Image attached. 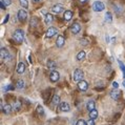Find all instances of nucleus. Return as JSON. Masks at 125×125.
<instances>
[{"label":"nucleus","instance_id":"obj_1","mask_svg":"<svg viewBox=\"0 0 125 125\" xmlns=\"http://www.w3.org/2000/svg\"><path fill=\"white\" fill-rule=\"evenodd\" d=\"M13 38H14V40L16 41V42H18V43H21L23 39H24V32L22 30H16L15 31V33L13 34Z\"/></svg>","mask_w":125,"mask_h":125},{"label":"nucleus","instance_id":"obj_2","mask_svg":"<svg viewBox=\"0 0 125 125\" xmlns=\"http://www.w3.org/2000/svg\"><path fill=\"white\" fill-rule=\"evenodd\" d=\"M83 77H84V73H83L82 69H80V68L75 69L74 74H73V80H74V81H76V82L82 81Z\"/></svg>","mask_w":125,"mask_h":125},{"label":"nucleus","instance_id":"obj_3","mask_svg":"<svg viewBox=\"0 0 125 125\" xmlns=\"http://www.w3.org/2000/svg\"><path fill=\"white\" fill-rule=\"evenodd\" d=\"M105 9V5L102 1H95L93 3V10L95 12H102Z\"/></svg>","mask_w":125,"mask_h":125},{"label":"nucleus","instance_id":"obj_4","mask_svg":"<svg viewBox=\"0 0 125 125\" xmlns=\"http://www.w3.org/2000/svg\"><path fill=\"white\" fill-rule=\"evenodd\" d=\"M0 58H1L2 61L11 59V54H10V52L5 47H1V50H0Z\"/></svg>","mask_w":125,"mask_h":125},{"label":"nucleus","instance_id":"obj_5","mask_svg":"<svg viewBox=\"0 0 125 125\" xmlns=\"http://www.w3.org/2000/svg\"><path fill=\"white\" fill-rule=\"evenodd\" d=\"M17 17H18V20L20 22H25L26 19H27V12L25 11V10H23V9L19 10Z\"/></svg>","mask_w":125,"mask_h":125},{"label":"nucleus","instance_id":"obj_6","mask_svg":"<svg viewBox=\"0 0 125 125\" xmlns=\"http://www.w3.org/2000/svg\"><path fill=\"white\" fill-rule=\"evenodd\" d=\"M59 109L63 113H68L71 110V106H69V104L67 102H61L59 104Z\"/></svg>","mask_w":125,"mask_h":125},{"label":"nucleus","instance_id":"obj_7","mask_svg":"<svg viewBox=\"0 0 125 125\" xmlns=\"http://www.w3.org/2000/svg\"><path fill=\"white\" fill-rule=\"evenodd\" d=\"M80 31H81V25L78 23V22H75V23H73L72 24V26H71V32L74 34V35H77Z\"/></svg>","mask_w":125,"mask_h":125},{"label":"nucleus","instance_id":"obj_8","mask_svg":"<svg viewBox=\"0 0 125 125\" xmlns=\"http://www.w3.org/2000/svg\"><path fill=\"white\" fill-rule=\"evenodd\" d=\"M59 78H60V74L57 72V71H53L50 74V80H51V82H57Z\"/></svg>","mask_w":125,"mask_h":125},{"label":"nucleus","instance_id":"obj_9","mask_svg":"<svg viewBox=\"0 0 125 125\" xmlns=\"http://www.w3.org/2000/svg\"><path fill=\"white\" fill-rule=\"evenodd\" d=\"M120 96H121V92L119 91V89L115 88L114 91L110 92V98H112L113 100H119L120 99Z\"/></svg>","mask_w":125,"mask_h":125},{"label":"nucleus","instance_id":"obj_10","mask_svg":"<svg viewBox=\"0 0 125 125\" xmlns=\"http://www.w3.org/2000/svg\"><path fill=\"white\" fill-rule=\"evenodd\" d=\"M78 88L80 89V91H82V92L87 91V88H88V83L86 82V81H84V80H82V81L78 82Z\"/></svg>","mask_w":125,"mask_h":125},{"label":"nucleus","instance_id":"obj_11","mask_svg":"<svg viewBox=\"0 0 125 125\" xmlns=\"http://www.w3.org/2000/svg\"><path fill=\"white\" fill-rule=\"evenodd\" d=\"M57 33H58V31H57L56 27H50V29L47 30L45 36H46L47 38H52V37H54Z\"/></svg>","mask_w":125,"mask_h":125},{"label":"nucleus","instance_id":"obj_12","mask_svg":"<svg viewBox=\"0 0 125 125\" xmlns=\"http://www.w3.org/2000/svg\"><path fill=\"white\" fill-rule=\"evenodd\" d=\"M25 68H26L25 63H23V62H20V63L17 65L16 71H17V73H18V74H23V73L25 72Z\"/></svg>","mask_w":125,"mask_h":125},{"label":"nucleus","instance_id":"obj_13","mask_svg":"<svg viewBox=\"0 0 125 125\" xmlns=\"http://www.w3.org/2000/svg\"><path fill=\"white\" fill-rule=\"evenodd\" d=\"M65 42V38L62 36V35H59L58 38H57V41H56V45L58 47H62L63 46V44Z\"/></svg>","mask_w":125,"mask_h":125},{"label":"nucleus","instance_id":"obj_14","mask_svg":"<svg viewBox=\"0 0 125 125\" xmlns=\"http://www.w3.org/2000/svg\"><path fill=\"white\" fill-rule=\"evenodd\" d=\"M1 109L5 115H10L12 113V110H13V107H12L11 104H5V105H3V107Z\"/></svg>","mask_w":125,"mask_h":125},{"label":"nucleus","instance_id":"obj_15","mask_svg":"<svg viewBox=\"0 0 125 125\" xmlns=\"http://www.w3.org/2000/svg\"><path fill=\"white\" fill-rule=\"evenodd\" d=\"M52 11H53V13H55V14H60L62 11H63V5H62V4L54 5L53 9H52Z\"/></svg>","mask_w":125,"mask_h":125},{"label":"nucleus","instance_id":"obj_16","mask_svg":"<svg viewBox=\"0 0 125 125\" xmlns=\"http://www.w3.org/2000/svg\"><path fill=\"white\" fill-rule=\"evenodd\" d=\"M95 106H96V103H95V101H93V100H89V101L86 103V109H87L88 112H92L93 109H95Z\"/></svg>","mask_w":125,"mask_h":125},{"label":"nucleus","instance_id":"obj_17","mask_svg":"<svg viewBox=\"0 0 125 125\" xmlns=\"http://www.w3.org/2000/svg\"><path fill=\"white\" fill-rule=\"evenodd\" d=\"M73 18V12L72 11H65L63 14V19L65 21H69Z\"/></svg>","mask_w":125,"mask_h":125},{"label":"nucleus","instance_id":"obj_18","mask_svg":"<svg viewBox=\"0 0 125 125\" xmlns=\"http://www.w3.org/2000/svg\"><path fill=\"white\" fill-rule=\"evenodd\" d=\"M61 102H60V97H59L58 95H54V97H53V99H52V104L53 105H55V106H57V105H59Z\"/></svg>","mask_w":125,"mask_h":125},{"label":"nucleus","instance_id":"obj_19","mask_svg":"<svg viewBox=\"0 0 125 125\" xmlns=\"http://www.w3.org/2000/svg\"><path fill=\"white\" fill-rule=\"evenodd\" d=\"M46 65H47V68L52 69V71H54V69L57 67L56 62L53 61V60H48V61H47V63H46Z\"/></svg>","mask_w":125,"mask_h":125},{"label":"nucleus","instance_id":"obj_20","mask_svg":"<svg viewBox=\"0 0 125 125\" xmlns=\"http://www.w3.org/2000/svg\"><path fill=\"white\" fill-rule=\"evenodd\" d=\"M53 21H54L53 15H51V14H46V15H45V18H44V22H45L46 24H51Z\"/></svg>","mask_w":125,"mask_h":125},{"label":"nucleus","instance_id":"obj_21","mask_svg":"<svg viewBox=\"0 0 125 125\" xmlns=\"http://www.w3.org/2000/svg\"><path fill=\"white\" fill-rule=\"evenodd\" d=\"M98 118V110L96 108L93 109L92 112H89V119H93V120H96Z\"/></svg>","mask_w":125,"mask_h":125},{"label":"nucleus","instance_id":"obj_22","mask_svg":"<svg viewBox=\"0 0 125 125\" xmlns=\"http://www.w3.org/2000/svg\"><path fill=\"white\" fill-rule=\"evenodd\" d=\"M24 86H25V83H24V81L23 80H18L17 81V83H16V88L17 89H23L24 88Z\"/></svg>","mask_w":125,"mask_h":125},{"label":"nucleus","instance_id":"obj_23","mask_svg":"<svg viewBox=\"0 0 125 125\" xmlns=\"http://www.w3.org/2000/svg\"><path fill=\"white\" fill-rule=\"evenodd\" d=\"M105 21L107 23H112L113 22V14L110 12H107L105 14Z\"/></svg>","mask_w":125,"mask_h":125},{"label":"nucleus","instance_id":"obj_24","mask_svg":"<svg viewBox=\"0 0 125 125\" xmlns=\"http://www.w3.org/2000/svg\"><path fill=\"white\" fill-rule=\"evenodd\" d=\"M85 56H86L85 52H84V51H81V52H80V53H78V55H77V60H78V61L84 60V59H85Z\"/></svg>","mask_w":125,"mask_h":125},{"label":"nucleus","instance_id":"obj_25","mask_svg":"<svg viewBox=\"0 0 125 125\" xmlns=\"http://www.w3.org/2000/svg\"><path fill=\"white\" fill-rule=\"evenodd\" d=\"M20 4H21V6L23 9H27L29 8V1L27 0H19Z\"/></svg>","mask_w":125,"mask_h":125},{"label":"nucleus","instance_id":"obj_26","mask_svg":"<svg viewBox=\"0 0 125 125\" xmlns=\"http://www.w3.org/2000/svg\"><path fill=\"white\" fill-rule=\"evenodd\" d=\"M20 108H21V103H20V101H15V103H14V109L19 110Z\"/></svg>","mask_w":125,"mask_h":125},{"label":"nucleus","instance_id":"obj_27","mask_svg":"<svg viewBox=\"0 0 125 125\" xmlns=\"http://www.w3.org/2000/svg\"><path fill=\"white\" fill-rule=\"evenodd\" d=\"M37 114L38 115H44V109H43V107L41 105L37 106Z\"/></svg>","mask_w":125,"mask_h":125},{"label":"nucleus","instance_id":"obj_28","mask_svg":"<svg viewBox=\"0 0 125 125\" xmlns=\"http://www.w3.org/2000/svg\"><path fill=\"white\" fill-rule=\"evenodd\" d=\"M118 63H119V65H120V68H121V71L123 72V74H124V80H125V65L122 63V62H121L120 60L118 61Z\"/></svg>","mask_w":125,"mask_h":125},{"label":"nucleus","instance_id":"obj_29","mask_svg":"<svg viewBox=\"0 0 125 125\" xmlns=\"http://www.w3.org/2000/svg\"><path fill=\"white\" fill-rule=\"evenodd\" d=\"M76 125H86V122H85V120H83V119H80L77 121V123H76Z\"/></svg>","mask_w":125,"mask_h":125},{"label":"nucleus","instance_id":"obj_30","mask_svg":"<svg viewBox=\"0 0 125 125\" xmlns=\"http://www.w3.org/2000/svg\"><path fill=\"white\" fill-rule=\"evenodd\" d=\"M0 1H2L3 3L5 4V6H9L12 4V0H0Z\"/></svg>","mask_w":125,"mask_h":125},{"label":"nucleus","instance_id":"obj_31","mask_svg":"<svg viewBox=\"0 0 125 125\" xmlns=\"http://www.w3.org/2000/svg\"><path fill=\"white\" fill-rule=\"evenodd\" d=\"M37 22H38V19H37V18H34L32 21H31V25L36 26V25H37Z\"/></svg>","mask_w":125,"mask_h":125},{"label":"nucleus","instance_id":"obj_32","mask_svg":"<svg viewBox=\"0 0 125 125\" xmlns=\"http://www.w3.org/2000/svg\"><path fill=\"white\" fill-rule=\"evenodd\" d=\"M86 125H95V120L93 119H89L87 122H86Z\"/></svg>","mask_w":125,"mask_h":125},{"label":"nucleus","instance_id":"obj_33","mask_svg":"<svg viewBox=\"0 0 125 125\" xmlns=\"http://www.w3.org/2000/svg\"><path fill=\"white\" fill-rule=\"evenodd\" d=\"M9 19H10V14H6V16H5L4 20H3L2 24H4V23H6V22H8V21H9Z\"/></svg>","mask_w":125,"mask_h":125},{"label":"nucleus","instance_id":"obj_34","mask_svg":"<svg viewBox=\"0 0 125 125\" xmlns=\"http://www.w3.org/2000/svg\"><path fill=\"white\" fill-rule=\"evenodd\" d=\"M11 89H14V87H13V86L12 85H8V86H5V87H4V91H6V92H9V91H11Z\"/></svg>","mask_w":125,"mask_h":125},{"label":"nucleus","instance_id":"obj_35","mask_svg":"<svg viewBox=\"0 0 125 125\" xmlns=\"http://www.w3.org/2000/svg\"><path fill=\"white\" fill-rule=\"evenodd\" d=\"M0 6H1V10H2V11H4V10L6 9V6H5V4H4V3H3L2 1H0Z\"/></svg>","mask_w":125,"mask_h":125},{"label":"nucleus","instance_id":"obj_36","mask_svg":"<svg viewBox=\"0 0 125 125\" xmlns=\"http://www.w3.org/2000/svg\"><path fill=\"white\" fill-rule=\"evenodd\" d=\"M113 87L114 88H118V87H119V84H118V82H114L113 83Z\"/></svg>","mask_w":125,"mask_h":125},{"label":"nucleus","instance_id":"obj_37","mask_svg":"<svg viewBox=\"0 0 125 125\" xmlns=\"http://www.w3.org/2000/svg\"><path fill=\"white\" fill-rule=\"evenodd\" d=\"M79 2L81 3V4H84V3L87 2V0H79Z\"/></svg>","mask_w":125,"mask_h":125},{"label":"nucleus","instance_id":"obj_38","mask_svg":"<svg viewBox=\"0 0 125 125\" xmlns=\"http://www.w3.org/2000/svg\"><path fill=\"white\" fill-rule=\"evenodd\" d=\"M105 39H106L107 42H109V36H108V35H106V36H105Z\"/></svg>","mask_w":125,"mask_h":125},{"label":"nucleus","instance_id":"obj_39","mask_svg":"<svg viewBox=\"0 0 125 125\" xmlns=\"http://www.w3.org/2000/svg\"><path fill=\"white\" fill-rule=\"evenodd\" d=\"M34 1H36V2H37V1H40V0H34Z\"/></svg>","mask_w":125,"mask_h":125}]
</instances>
